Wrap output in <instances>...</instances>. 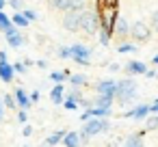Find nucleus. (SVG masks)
<instances>
[{
  "instance_id": "aec40b11",
  "label": "nucleus",
  "mask_w": 158,
  "mask_h": 147,
  "mask_svg": "<svg viewBox=\"0 0 158 147\" xmlns=\"http://www.w3.org/2000/svg\"><path fill=\"white\" fill-rule=\"evenodd\" d=\"M152 130H158V115H147L145 117V125H143L141 134L145 136V132H152Z\"/></svg>"
},
{
  "instance_id": "de8ad7c7",
  "label": "nucleus",
  "mask_w": 158,
  "mask_h": 147,
  "mask_svg": "<svg viewBox=\"0 0 158 147\" xmlns=\"http://www.w3.org/2000/svg\"><path fill=\"white\" fill-rule=\"evenodd\" d=\"M24 147H31V145H24Z\"/></svg>"
},
{
  "instance_id": "72a5a7b5",
  "label": "nucleus",
  "mask_w": 158,
  "mask_h": 147,
  "mask_svg": "<svg viewBox=\"0 0 158 147\" xmlns=\"http://www.w3.org/2000/svg\"><path fill=\"white\" fill-rule=\"evenodd\" d=\"M28 97H31V104H37V102H39V97H41V93H39V89H35V91H31V93H28Z\"/></svg>"
},
{
  "instance_id": "c03bdc74",
  "label": "nucleus",
  "mask_w": 158,
  "mask_h": 147,
  "mask_svg": "<svg viewBox=\"0 0 158 147\" xmlns=\"http://www.w3.org/2000/svg\"><path fill=\"white\" fill-rule=\"evenodd\" d=\"M5 7H7V0H0V11H5Z\"/></svg>"
},
{
  "instance_id": "7c9ffc66",
  "label": "nucleus",
  "mask_w": 158,
  "mask_h": 147,
  "mask_svg": "<svg viewBox=\"0 0 158 147\" xmlns=\"http://www.w3.org/2000/svg\"><path fill=\"white\" fill-rule=\"evenodd\" d=\"M22 15H24V18L28 20V22H37V20H39V13H37L35 9H28V7H26V9L22 11Z\"/></svg>"
},
{
  "instance_id": "cd10ccee",
  "label": "nucleus",
  "mask_w": 158,
  "mask_h": 147,
  "mask_svg": "<svg viewBox=\"0 0 158 147\" xmlns=\"http://www.w3.org/2000/svg\"><path fill=\"white\" fill-rule=\"evenodd\" d=\"M87 0H69V11H85Z\"/></svg>"
},
{
  "instance_id": "b1692460",
  "label": "nucleus",
  "mask_w": 158,
  "mask_h": 147,
  "mask_svg": "<svg viewBox=\"0 0 158 147\" xmlns=\"http://www.w3.org/2000/svg\"><path fill=\"white\" fill-rule=\"evenodd\" d=\"M132 52H136V43H132V41H123L117 48V54H132Z\"/></svg>"
},
{
  "instance_id": "c756f323",
  "label": "nucleus",
  "mask_w": 158,
  "mask_h": 147,
  "mask_svg": "<svg viewBox=\"0 0 158 147\" xmlns=\"http://www.w3.org/2000/svg\"><path fill=\"white\" fill-rule=\"evenodd\" d=\"M63 108H65V110H78L80 106H78L76 100H72L69 95H65V100H63Z\"/></svg>"
},
{
  "instance_id": "c85d7f7f",
  "label": "nucleus",
  "mask_w": 158,
  "mask_h": 147,
  "mask_svg": "<svg viewBox=\"0 0 158 147\" xmlns=\"http://www.w3.org/2000/svg\"><path fill=\"white\" fill-rule=\"evenodd\" d=\"M56 56L63 59V61L72 59V50H69V46H59V48H56Z\"/></svg>"
},
{
  "instance_id": "ea45409f",
  "label": "nucleus",
  "mask_w": 158,
  "mask_h": 147,
  "mask_svg": "<svg viewBox=\"0 0 158 147\" xmlns=\"http://www.w3.org/2000/svg\"><path fill=\"white\" fill-rule=\"evenodd\" d=\"M5 110H7V108H5V104H2V100H0V123H2V121H5Z\"/></svg>"
},
{
  "instance_id": "6e6552de",
  "label": "nucleus",
  "mask_w": 158,
  "mask_h": 147,
  "mask_svg": "<svg viewBox=\"0 0 158 147\" xmlns=\"http://www.w3.org/2000/svg\"><path fill=\"white\" fill-rule=\"evenodd\" d=\"M5 41H7V46H9V48L18 50V48H22V46L26 43V37H24V35L13 26L11 31H7V33H5Z\"/></svg>"
},
{
  "instance_id": "f03ea898",
  "label": "nucleus",
  "mask_w": 158,
  "mask_h": 147,
  "mask_svg": "<svg viewBox=\"0 0 158 147\" xmlns=\"http://www.w3.org/2000/svg\"><path fill=\"white\" fill-rule=\"evenodd\" d=\"M80 31L87 33V35H98L100 31V13L95 9H85L80 13Z\"/></svg>"
},
{
  "instance_id": "4468645a",
  "label": "nucleus",
  "mask_w": 158,
  "mask_h": 147,
  "mask_svg": "<svg viewBox=\"0 0 158 147\" xmlns=\"http://www.w3.org/2000/svg\"><path fill=\"white\" fill-rule=\"evenodd\" d=\"M121 147H145L143 134H141V132H134V134H128V136H123V143H121Z\"/></svg>"
},
{
  "instance_id": "7ed1b4c3",
  "label": "nucleus",
  "mask_w": 158,
  "mask_h": 147,
  "mask_svg": "<svg viewBox=\"0 0 158 147\" xmlns=\"http://www.w3.org/2000/svg\"><path fill=\"white\" fill-rule=\"evenodd\" d=\"M72 50V61L76 65H82V67H89L91 65V59H93V50L85 43H72L69 46Z\"/></svg>"
},
{
  "instance_id": "ddd939ff",
  "label": "nucleus",
  "mask_w": 158,
  "mask_h": 147,
  "mask_svg": "<svg viewBox=\"0 0 158 147\" xmlns=\"http://www.w3.org/2000/svg\"><path fill=\"white\" fill-rule=\"evenodd\" d=\"M63 100H65V87L63 84H54L50 89V102L54 106H63Z\"/></svg>"
},
{
  "instance_id": "58836bf2",
  "label": "nucleus",
  "mask_w": 158,
  "mask_h": 147,
  "mask_svg": "<svg viewBox=\"0 0 158 147\" xmlns=\"http://www.w3.org/2000/svg\"><path fill=\"white\" fill-rule=\"evenodd\" d=\"M145 78H158V71L156 69H147L145 71Z\"/></svg>"
},
{
  "instance_id": "1a4fd4ad",
  "label": "nucleus",
  "mask_w": 158,
  "mask_h": 147,
  "mask_svg": "<svg viewBox=\"0 0 158 147\" xmlns=\"http://www.w3.org/2000/svg\"><path fill=\"white\" fill-rule=\"evenodd\" d=\"M113 37H117L121 43L130 37V22L126 20V18H117V24H115V33H113Z\"/></svg>"
},
{
  "instance_id": "39448f33",
  "label": "nucleus",
  "mask_w": 158,
  "mask_h": 147,
  "mask_svg": "<svg viewBox=\"0 0 158 147\" xmlns=\"http://www.w3.org/2000/svg\"><path fill=\"white\" fill-rule=\"evenodd\" d=\"M115 89H117V80L113 78H104V80H98L93 91L95 95H102V97H113L115 100Z\"/></svg>"
},
{
  "instance_id": "4c0bfd02",
  "label": "nucleus",
  "mask_w": 158,
  "mask_h": 147,
  "mask_svg": "<svg viewBox=\"0 0 158 147\" xmlns=\"http://www.w3.org/2000/svg\"><path fill=\"white\" fill-rule=\"evenodd\" d=\"M35 65H37L39 69H46V67H48V61H46V59H39V61H35Z\"/></svg>"
},
{
  "instance_id": "f3484780",
  "label": "nucleus",
  "mask_w": 158,
  "mask_h": 147,
  "mask_svg": "<svg viewBox=\"0 0 158 147\" xmlns=\"http://www.w3.org/2000/svg\"><path fill=\"white\" fill-rule=\"evenodd\" d=\"M113 97H102V95H95L93 100H91V106H95V108H106V110H113Z\"/></svg>"
},
{
  "instance_id": "423d86ee",
  "label": "nucleus",
  "mask_w": 158,
  "mask_h": 147,
  "mask_svg": "<svg viewBox=\"0 0 158 147\" xmlns=\"http://www.w3.org/2000/svg\"><path fill=\"white\" fill-rule=\"evenodd\" d=\"M147 115H149V104H136V106H132V108H128V110L121 112V117L134 119V121H145Z\"/></svg>"
},
{
  "instance_id": "f257e3e1",
  "label": "nucleus",
  "mask_w": 158,
  "mask_h": 147,
  "mask_svg": "<svg viewBox=\"0 0 158 147\" xmlns=\"http://www.w3.org/2000/svg\"><path fill=\"white\" fill-rule=\"evenodd\" d=\"M139 97V84L132 80V78H123V80H117V89H115V100L119 104H130Z\"/></svg>"
},
{
  "instance_id": "2f4dec72",
  "label": "nucleus",
  "mask_w": 158,
  "mask_h": 147,
  "mask_svg": "<svg viewBox=\"0 0 158 147\" xmlns=\"http://www.w3.org/2000/svg\"><path fill=\"white\" fill-rule=\"evenodd\" d=\"M11 65H13V71H15V74H22V76H24V74L28 71V67H26L22 61H15V63H11Z\"/></svg>"
},
{
  "instance_id": "9b49d317",
  "label": "nucleus",
  "mask_w": 158,
  "mask_h": 147,
  "mask_svg": "<svg viewBox=\"0 0 158 147\" xmlns=\"http://www.w3.org/2000/svg\"><path fill=\"white\" fill-rule=\"evenodd\" d=\"M147 69H149V67H147L145 63H141V61H128V63L123 65V71L128 74V78H132V76H145Z\"/></svg>"
},
{
  "instance_id": "dca6fc26",
  "label": "nucleus",
  "mask_w": 158,
  "mask_h": 147,
  "mask_svg": "<svg viewBox=\"0 0 158 147\" xmlns=\"http://www.w3.org/2000/svg\"><path fill=\"white\" fill-rule=\"evenodd\" d=\"M63 145H65V147H82L80 134H78L76 130H69V132L65 134V138H63Z\"/></svg>"
},
{
  "instance_id": "5701e85b",
  "label": "nucleus",
  "mask_w": 158,
  "mask_h": 147,
  "mask_svg": "<svg viewBox=\"0 0 158 147\" xmlns=\"http://www.w3.org/2000/svg\"><path fill=\"white\" fill-rule=\"evenodd\" d=\"M11 24H13L15 28H28V24H31V22H28L22 13H13V15H11Z\"/></svg>"
},
{
  "instance_id": "4be33fe9",
  "label": "nucleus",
  "mask_w": 158,
  "mask_h": 147,
  "mask_svg": "<svg viewBox=\"0 0 158 147\" xmlns=\"http://www.w3.org/2000/svg\"><path fill=\"white\" fill-rule=\"evenodd\" d=\"M13 28V24H11V15H7L5 11H0V33H7V31H11Z\"/></svg>"
},
{
  "instance_id": "bb28decb",
  "label": "nucleus",
  "mask_w": 158,
  "mask_h": 147,
  "mask_svg": "<svg viewBox=\"0 0 158 147\" xmlns=\"http://www.w3.org/2000/svg\"><path fill=\"white\" fill-rule=\"evenodd\" d=\"M7 5L13 9V13H22L26 7H24V0H7Z\"/></svg>"
},
{
  "instance_id": "37998d69",
  "label": "nucleus",
  "mask_w": 158,
  "mask_h": 147,
  "mask_svg": "<svg viewBox=\"0 0 158 147\" xmlns=\"http://www.w3.org/2000/svg\"><path fill=\"white\" fill-rule=\"evenodd\" d=\"M22 63H24V65H26V67H33V65H35V61H33V59H24V61H22Z\"/></svg>"
},
{
  "instance_id": "9d476101",
  "label": "nucleus",
  "mask_w": 158,
  "mask_h": 147,
  "mask_svg": "<svg viewBox=\"0 0 158 147\" xmlns=\"http://www.w3.org/2000/svg\"><path fill=\"white\" fill-rule=\"evenodd\" d=\"M13 97H15V104H18V110H28L33 104H31V97H28V91L24 87H15L13 91Z\"/></svg>"
},
{
  "instance_id": "79ce46f5",
  "label": "nucleus",
  "mask_w": 158,
  "mask_h": 147,
  "mask_svg": "<svg viewBox=\"0 0 158 147\" xmlns=\"http://www.w3.org/2000/svg\"><path fill=\"white\" fill-rule=\"evenodd\" d=\"M5 61H9V54L5 50H0V63H5Z\"/></svg>"
},
{
  "instance_id": "a878e982",
  "label": "nucleus",
  "mask_w": 158,
  "mask_h": 147,
  "mask_svg": "<svg viewBox=\"0 0 158 147\" xmlns=\"http://www.w3.org/2000/svg\"><path fill=\"white\" fill-rule=\"evenodd\" d=\"M98 41H100V46H104V48H108L110 46V41H113V35H108L106 31H98Z\"/></svg>"
},
{
  "instance_id": "49530a36",
  "label": "nucleus",
  "mask_w": 158,
  "mask_h": 147,
  "mask_svg": "<svg viewBox=\"0 0 158 147\" xmlns=\"http://www.w3.org/2000/svg\"><path fill=\"white\" fill-rule=\"evenodd\" d=\"M39 147H50V145H46V143H41V145H39Z\"/></svg>"
},
{
  "instance_id": "393cba45",
  "label": "nucleus",
  "mask_w": 158,
  "mask_h": 147,
  "mask_svg": "<svg viewBox=\"0 0 158 147\" xmlns=\"http://www.w3.org/2000/svg\"><path fill=\"white\" fill-rule=\"evenodd\" d=\"M0 100H2V104H5V108H7V110H15V108H18V104H15V97H13V93H5V95L0 97Z\"/></svg>"
},
{
  "instance_id": "f704fd0d",
  "label": "nucleus",
  "mask_w": 158,
  "mask_h": 147,
  "mask_svg": "<svg viewBox=\"0 0 158 147\" xmlns=\"http://www.w3.org/2000/svg\"><path fill=\"white\" fill-rule=\"evenodd\" d=\"M149 26L158 33V11H154V13H152V24H149Z\"/></svg>"
},
{
  "instance_id": "0eeeda50",
  "label": "nucleus",
  "mask_w": 158,
  "mask_h": 147,
  "mask_svg": "<svg viewBox=\"0 0 158 147\" xmlns=\"http://www.w3.org/2000/svg\"><path fill=\"white\" fill-rule=\"evenodd\" d=\"M80 13L82 11H67L63 15V28L69 33H78L80 31Z\"/></svg>"
},
{
  "instance_id": "a18cd8bd",
  "label": "nucleus",
  "mask_w": 158,
  "mask_h": 147,
  "mask_svg": "<svg viewBox=\"0 0 158 147\" xmlns=\"http://www.w3.org/2000/svg\"><path fill=\"white\" fill-rule=\"evenodd\" d=\"M152 63H154V65H158V54H154V59H152Z\"/></svg>"
},
{
  "instance_id": "2eb2a0df",
  "label": "nucleus",
  "mask_w": 158,
  "mask_h": 147,
  "mask_svg": "<svg viewBox=\"0 0 158 147\" xmlns=\"http://www.w3.org/2000/svg\"><path fill=\"white\" fill-rule=\"evenodd\" d=\"M65 134H67V130H56V132H52V134H48V136L44 138V143H46V145H50V147H56L59 143H63V138H65Z\"/></svg>"
},
{
  "instance_id": "6ab92c4d",
  "label": "nucleus",
  "mask_w": 158,
  "mask_h": 147,
  "mask_svg": "<svg viewBox=\"0 0 158 147\" xmlns=\"http://www.w3.org/2000/svg\"><path fill=\"white\" fill-rule=\"evenodd\" d=\"M69 82H72V87L82 89V87L89 84V76H87V74H72V76H69Z\"/></svg>"
},
{
  "instance_id": "f8f14e48",
  "label": "nucleus",
  "mask_w": 158,
  "mask_h": 147,
  "mask_svg": "<svg viewBox=\"0 0 158 147\" xmlns=\"http://www.w3.org/2000/svg\"><path fill=\"white\" fill-rule=\"evenodd\" d=\"M13 78H15L13 65H11L9 61H5V63H0V80H2L5 84H11V82H13Z\"/></svg>"
},
{
  "instance_id": "473e14b6",
  "label": "nucleus",
  "mask_w": 158,
  "mask_h": 147,
  "mask_svg": "<svg viewBox=\"0 0 158 147\" xmlns=\"http://www.w3.org/2000/svg\"><path fill=\"white\" fill-rule=\"evenodd\" d=\"M15 119H18V123H22V125H26V123H28V110H18V115H15Z\"/></svg>"
},
{
  "instance_id": "a19ab883",
  "label": "nucleus",
  "mask_w": 158,
  "mask_h": 147,
  "mask_svg": "<svg viewBox=\"0 0 158 147\" xmlns=\"http://www.w3.org/2000/svg\"><path fill=\"white\" fill-rule=\"evenodd\" d=\"M108 69H110V71H121L119 63H110V65H108Z\"/></svg>"
},
{
  "instance_id": "20e7f679",
  "label": "nucleus",
  "mask_w": 158,
  "mask_h": 147,
  "mask_svg": "<svg viewBox=\"0 0 158 147\" xmlns=\"http://www.w3.org/2000/svg\"><path fill=\"white\" fill-rule=\"evenodd\" d=\"M130 39H132V43H147L152 39V26L145 24L143 20L130 24Z\"/></svg>"
},
{
  "instance_id": "a211bd4d",
  "label": "nucleus",
  "mask_w": 158,
  "mask_h": 147,
  "mask_svg": "<svg viewBox=\"0 0 158 147\" xmlns=\"http://www.w3.org/2000/svg\"><path fill=\"white\" fill-rule=\"evenodd\" d=\"M69 76H72V71H69V69H61V71H50V80H52L54 84H63L65 80H69Z\"/></svg>"
},
{
  "instance_id": "c9c22d12",
  "label": "nucleus",
  "mask_w": 158,
  "mask_h": 147,
  "mask_svg": "<svg viewBox=\"0 0 158 147\" xmlns=\"http://www.w3.org/2000/svg\"><path fill=\"white\" fill-rule=\"evenodd\" d=\"M149 115H158V100H154L149 104Z\"/></svg>"
},
{
  "instance_id": "e433bc0d",
  "label": "nucleus",
  "mask_w": 158,
  "mask_h": 147,
  "mask_svg": "<svg viewBox=\"0 0 158 147\" xmlns=\"http://www.w3.org/2000/svg\"><path fill=\"white\" fill-rule=\"evenodd\" d=\"M22 134H24V136H26V138H28V136H31V134H33V125H28V123H26V125H24V128H22Z\"/></svg>"
},
{
  "instance_id": "412c9836",
  "label": "nucleus",
  "mask_w": 158,
  "mask_h": 147,
  "mask_svg": "<svg viewBox=\"0 0 158 147\" xmlns=\"http://www.w3.org/2000/svg\"><path fill=\"white\" fill-rule=\"evenodd\" d=\"M50 9L54 11H61V13H67L69 11V0H48Z\"/></svg>"
}]
</instances>
